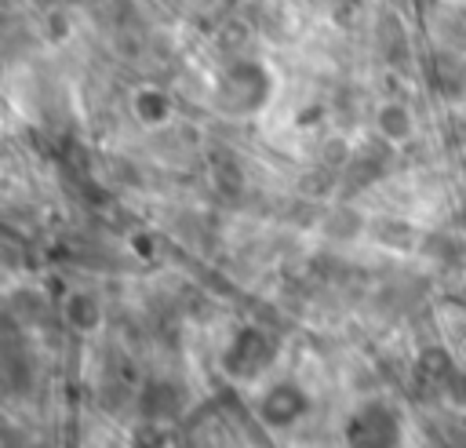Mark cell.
I'll list each match as a JSON object with an SVG mask.
<instances>
[{
	"instance_id": "6",
	"label": "cell",
	"mask_w": 466,
	"mask_h": 448,
	"mask_svg": "<svg viewBox=\"0 0 466 448\" xmlns=\"http://www.w3.org/2000/svg\"><path fill=\"white\" fill-rule=\"evenodd\" d=\"M66 321L73 328H95L98 324V302L91 295H73L66 302Z\"/></svg>"
},
{
	"instance_id": "1",
	"label": "cell",
	"mask_w": 466,
	"mask_h": 448,
	"mask_svg": "<svg viewBox=\"0 0 466 448\" xmlns=\"http://www.w3.org/2000/svg\"><path fill=\"white\" fill-rule=\"evenodd\" d=\"M404 426L397 412L382 401L360 404L346 423V448H400Z\"/></svg>"
},
{
	"instance_id": "4",
	"label": "cell",
	"mask_w": 466,
	"mask_h": 448,
	"mask_svg": "<svg viewBox=\"0 0 466 448\" xmlns=\"http://www.w3.org/2000/svg\"><path fill=\"white\" fill-rule=\"evenodd\" d=\"M142 412L149 419H171L178 412V390L171 382H149L142 390Z\"/></svg>"
},
{
	"instance_id": "5",
	"label": "cell",
	"mask_w": 466,
	"mask_h": 448,
	"mask_svg": "<svg viewBox=\"0 0 466 448\" xmlns=\"http://www.w3.org/2000/svg\"><path fill=\"white\" fill-rule=\"evenodd\" d=\"M379 131H382V138H390V142H400V138H408L411 135V117H408V109L404 106H382L379 109Z\"/></svg>"
},
{
	"instance_id": "3",
	"label": "cell",
	"mask_w": 466,
	"mask_h": 448,
	"mask_svg": "<svg viewBox=\"0 0 466 448\" xmlns=\"http://www.w3.org/2000/svg\"><path fill=\"white\" fill-rule=\"evenodd\" d=\"M269 357V339L262 331H244L229 350V368L237 375H255Z\"/></svg>"
},
{
	"instance_id": "2",
	"label": "cell",
	"mask_w": 466,
	"mask_h": 448,
	"mask_svg": "<svg viewBox=\"0 0 466 448\" xmlns=\"http://www.w3.org/2000/svg\"><path fill=\"white\" fill-rule=\"evenodd\" d=\"M306 408H309L306 393H302L299 386H291V382H277V386H269L266 397L258 401V415H262L269 426H291V423L302 419Z\"/></svg>"
}]
</instances>
